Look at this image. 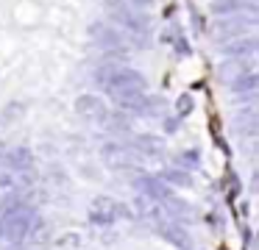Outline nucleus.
Returning a JSON list of instances; mask_svg holds the SVG:
<instances>
[{"mask_svg": "<svg viewBox=\"0 0 259 250\" xmlns=\"http://www.w3.org/2000/svg\"><path fill=\"white\" fill-rule=\"evenodd\" d=\"M117 67H120L117 61H112V59H103L101 64H98L95 70H92V81H95L98 86H103V83L109 81V75H112V72L117 70Z\"/></svg>", "mask_w": 259, "mask_h": 250, "instance_id": "nucleus-17", "label": "nucleus"}, {"mask_svg": "<svg viewBox=\"0 0 259 250\" xmlns=\"http://www.w3.org/2000/svg\"><path fill=\"white\" fill-rule=\"evenodd\" d=\"M179 164H181V170H198L201 167V153L198 150H181Z\"/></svg>", "mask_w": 259, "mask_h": 250, "instance_id": "nucleus-18", "label": "nucleus"}, {"mask_svg": "<svg viewBox=\"0 0 259 250\" xmlns=\"http://www.w3.org/2000/svg\"><path fill=\"white\" fill-rule=\"evenodd\" d=\"M162 206H164V211L170 214V220L181 222V225H187V222L192 220V206L187 203V200L176 197V194H170L167 200H162Z\"/></svg>", "mask_w": 259, "mask_h": 250, "instance_id": "nucleus-13", "label": "nucleus"}, {"mask_svg": "<svg viewBox=\"0 0 259 250\" xmlns=\"http://www.w3.org/2000/svg\"><path fill=\"white\" fill-rule=\"evenodd\" d=\"M120 217H131V209L123 203H117L114 197H109V194H101V197L92 200L90 206V220L95 222V225H112L114 220H120Z\"/></svg>", "mask_w": 259, "mask_h": 250, "instance_id": "nucleus-5", "label": "nucleus"}, {"mask_svg": "<svg viewBox=\"0 0 259 250\" xmlns=\"http://www.w3.org/2000/svg\"><path fill=\"white\" fill-rule=\"evenodd\" d=\"M256 86H259L256 70H248V72H240V75L229 78V89H231L234 94H251Z\"/></svg>", "mask_w": 259, "mask_h": 250, "instance_id": "nucleus-14", "label": "nucleus"}, {"mask_svg": "<svg viewBox=\"0 0 259 250\" xmlns=\"http://www.w3.org/2000/svg\"><path fill=\"white\" fill-rule=\"evenodd\" d=\"M162 125H164V131H167V133H176V131H179V125H181V117H164V120H162Z\"/></svg>", "mask_w": 259, "mask_h": 250, "instance_id": "nucleus-22", "label": "nucleus"}, {"mask_svg": "<svg viewBox=\"0 0 259 250\" xmlns=\"http://www.w3.org/2000/svg\"><path fill=\"white\" fill-rule=\"evenodd\" d=\"M223 53L229 59H253L256 56V39L253 36H234L223 42Z\"/></svg>", "mask_w": 259, "mask_h": 250, "instance_id": "nucleus-10", "label": "nucleus"}, {"mask_svg": "<svg viewBox=\"0 0 259 250\" xmlns=\"http://www.w3.org/2000/svg\"><path fill=\"white\" fill-rule=\"evenodd\" d=\"M39 220L36 211L31 209L25 200H14L12 206L0 211V239H6L12 244H20L31 236V228Z\"/></svg>", "mask_w": 259, "mask_h": 250, "instance_id": "nucleus-2", "label": "nucleus"}, {"mask_svg": "<svg viewBox=\"0 0 259 250\" xmlns=\"http://www.w3.org/2000/svg\"><path fill=\"white\" fill-rule=\"evenodd\" d=\"M109 9V22L117 25L128 39H145L151 33V17L145 9H134L125 0H103Z\"/></svg>", "mask_w": 259, "mask_h": 250, "instance_id": "nucleus-3", "label": "nucleus"}, {"mask_svg": "<svg viewBox=\"0 0 259 250\" xmlns=\"http://www.w3.org/2000/svg\"><path fill=\"white\" fill-rule=\"evenodd\" d=\"M134 186L140 189V194H145V197H151V200H159V203L173 194V189H170L162 178H156V175H140L134 181Z\"/></svg>", "mask_w": 259, "mask_h": 250, "instance_id": "nucleus-9", "label": "nucleus"}, {"mask_svg": "<svg viewBox=\"0 0 259 250\" xmlns=\"http://www.w3.org/2000/svg\"><path fill=\"white\" fill-rule=\"evenodd\" d=\"M125 33L117 25H112L109 20H95L90 25V42L98 50H123L125 47Z\"/></svg>", "mask_w": 259, "mask_h": 250, "instance_id": "nucleus-4", "label": "nucleus"}, {"mask_svg": "<svg viewBox=\"0 0 259 250\" xmlns=\"http://www.w3.org/2000/svg\"><path fill=\"white\" fill-rule=\"evenodd\" d=\"M162 178L167 186H181V189H190L192 186V175L190 170H181V167H167V170H162Z\"/></svg>", "mask_w": 259, "mask_h": 250, "instance_id": "nucleus-15", "label": "nucleus"}, {"mask_svg": "<svg viewBox=\"0 0 259 250\" xmlns=\"http://www.w3.org/2000/svg\"><path fill=\"white\" fill-rule=\"evenodd\" d=\"M131 150L134 156H145V159H162L164 156V139L156 136V133H140L131 142Z\"/></svg>", "mask_w": 259, "mask_h": 250, "instance_id": "nucleus-8", "label": "nucleus"}, {"mask_svg": "<svg viewBox=\"0 0 259 250\" xmlns=\"http://www.w3.org/2000/svg\"><path fill=\"white\" fill-rule=\"evenodd\" d=\"M173 47H176V53H179V56H190V53H192V47L187 44V39L181 36V33L173 39Z\"/></svg>", "mask_w": 259, "mask_h": 250, "instance_id": "nucleus-21", "label": "nucleus"}, {"mask_svg": "<svg viewBox=\"0 0 259 250\" xmlns=\"http://www.w3.org/2000/svg\"><path fill=\"white\" fill-rule=\"evenodd\" d=\"M3 161H6V167L12 172H31V170H34V153H31L28 147L9 150V153L3 156Z\"/></svg>", "mask_w": 259, "mask_h": 250, "instance_id": "nucleus-12", "label": "nucleus"}, {"mask_svg": "<svg viewBox=\"0 0 259 250\" xmlns=\"http://www.w3.org/2000/svg\"><path fill=\"white\" fill-rule=\"evenodd\" d=\"M78 247V233H64L59 236V250H75Z\"/></svg>", "mask_w": 259, "mask_h": 250, "instance_id": "nucleus-20", "label": "nucleus"}, {"mask_svg": "<svg viewBox=\"0 0 259 250\" xmlns=\"http://www.w3.org/2000/svg\"><path fill=\"white\" fill-rule=\"evenodd\" d=\"M248 70H253V59H229L220 67V75L229 81V78L240 75V72H248Z\"/></svg>", "mask_w": 259, "mask_h": 250, "instance_id": "nucleus-16", "label": "nucleus"}, {"mask_svg": "<svg viewBox=\"0 0 259 250\" xmlns=\"http://www.w3.org/2000/svg\"><path fill=\"white\" fill-rule=\"evenodd\" d=\"M145 86H148L145 75H142L140 70H134V67H128V64H120L117 70L109 75V81L103 83L109 97H112L123 111H134V114H137L140 100L145 97Z\"/></svg>", "mask_w": 259, "mask_h": 250, "instance_id": "nucleus-1", "label": "nucleus"}, {"mask_svg": "<svg viewBox=\"0 0 259 250\" xmlns=\"http://www.w3.org/2000/svg\"><path fill=\"white\" fill-rule=\"evenodd\" d=\"M156 233H159L162 239H167L170 244H176L179 250H190V247H192V239H190V233H187V228L181 225V222H176V220L164 222V225L159 228Z\"/></svg>", "mask_w": 259, "mask_h": 250, "instance_id": "nucleus-11", "label": "nucleus"}, {"mask_svg": "<svg viewBox=\"0 0 259 250\" xmlns=\"http://www.w3.org/2000/svg\"><path fill=\"white\" fill-rule=\"evenodd\" d=\"M192 109H195V100H192V94H179V100H176V117H190Z\"/></svg>", "mask_w": 259, "mask_h": 250, "instance_id": "nucleus-19", "label": "nucleus"}, {"mask_svg": "<svg viewBox=\"0 0 259 250\" xmlns=\"http://www.w3.org/2000/svg\"><path fill=\"white\" fill-rule=\"evenodd\" d=\"M101 159H103V164H106L109 170L123 172V170H131V167H134L137 156H134L131 147H125V144H120V142H106L101 147Z\"/></svg>", "mask_w": 259, "mask_h": 250, "instance_id": "nucleus-6", "label": "nucleus"}, {"mask_svg": "<svg viewBox=\"0 0 259 250\" xmlns=\"http://www.w3.org/2000/svg\"><path fill=\"white\" fill-rule=\"evenodd\" d=\"M75 111L90 122H109V106L101 94H78L75 97Z\"/></svg>", "mask_w": 259, "mask_h": 250, "instance_id": "nucleus-7", "label": "nucleus"}]
</instances>
